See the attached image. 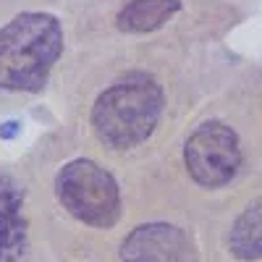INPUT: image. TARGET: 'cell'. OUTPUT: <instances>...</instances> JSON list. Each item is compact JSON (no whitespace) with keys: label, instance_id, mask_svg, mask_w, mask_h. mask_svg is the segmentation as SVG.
Masks as SVG:
<instances>
[{"label":"cell","instance_id":"cell-1","mask_svg":"<svg viewBox=\"0 0 262 262\" xmlns=\"http://www.w3.org/2000/svg\"><path fill=\"white\" fill-rule=\"evenodd\" d=\"M63 53V27L53 13L27 11L0 29V90L39 92Z\"/></svg>","mask_w":262,"mask_h":262},{"label":"cell","instance_id":"cell-2","mask_svg":"<svg viewBox=\"0 0 262 262\" xmlns=\"http://www.w3.org/2000/svg\"><path fill=\"white\" fill-rule=\"evenodd\" d=\"M163 116V86L149 74L134 71L116 79L92 107L95 137L111 149L142 144Z\"/></svg>","mask_w":262,"mask_h":262},{"label":"cell","instance_id":"cell-3","mask_svg":"<svg viewBox=\"0 0 262 262\" xmlns=\"http://www.w3.org/2000/svg\"><path fill=\"white\" fill-rule=\"evenodd\" d=\"M58 202L76 221L92 228H111L121 215V194L116 179L95 160H71L55 176Z\"/></svg>","mask_w":262,"mask_h":262},{"label":"cell","instance_id":"cell-4","mask_svg":"<svg viewBox=\"0 0 262 262\" xmlns=\"http://www.w3.org/2000/svg\"><path fill=\"white\" fill-rule=\"evenodd\" d=\"M184 163L189 176L207 189L228 184L242 165V147L236 131L223 121L200 123L184 144Z\"/></svg>","mask_w":262,"mask_h":262},{"label":"cell","instance_id":"cell-5","mask_svg":"<svg viewBox=\"0 0 262 262\" xmlns=\"http://www.w3.org/2000/svg\"><path fill=\"white\" fill-rule=\"evenodd\" d=\"M121 262H196V252L179 226L144 223L123 238Z\"/></svg>","mask_w":262,"mask_h":262},{"label":"cell","instance_id":"cell-6","mask_svg":"<svg viewBox=\"0 0 262 262\" xmlns=\"http://www.w3.org/2000/svg\"><path fill=\"white\" fill-rule=\"evenodd\" d=\"M27 252L24 189L11 176H0V262H16Z\"/></svg>","mask_w":262,"mask_h":262},{"label":"cell","instance_id":"cell-7","mask_svg":"<svg viewBox=\"0 0 262 262\" xmlns=\"http://www.w3.org/2000/svg\"><path fill=\"white\" fill-rule=\"evenodd\" d=\"M181 11V0H128L118 11L116 24L128 34L155 32Z\"/></svg>","mask_w":262,"mask_h":262},{"label":"cell","instance_id":"cell-8","mask_svg":"<svg viewBox=\"0 0 262 262\" xmlns=\"http://www.w3.org/2000/svg\"><path fill=\"white\" fill-rule=\"evenodd\" d=\"M228 249L236 259H259L262 257V200H254L242 215L228 236Z\"/></svg>","mask_w":262,"mask_h":262},{"label":"cell","instance_id":"cell-9","mask_svg":"<svg viewBox=\"0 0 262 262\" xmlns=\"http://www.w3.org/2000/svg\"><path fill=\"white\" fill-rule=\"evenodd\" d=\"M18 131H21V123L18 121H8V123L0 126V139H13Z\"/></svg>","mask_w":262,"mask_h":262}]
</instances>
